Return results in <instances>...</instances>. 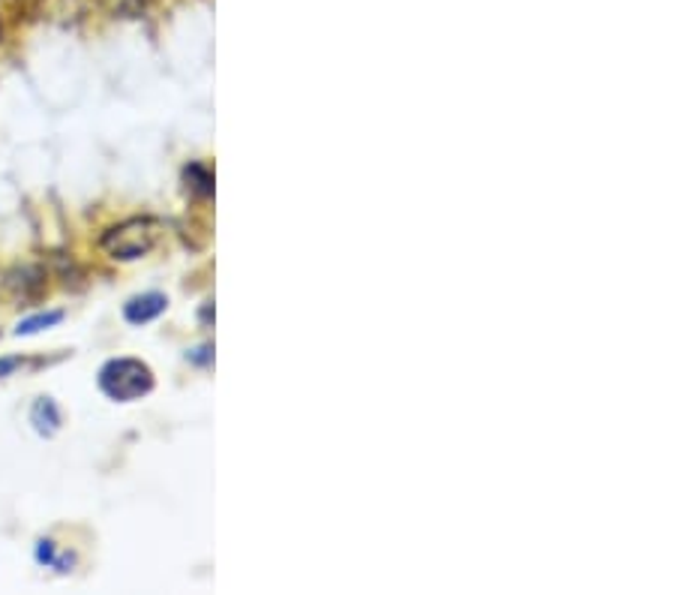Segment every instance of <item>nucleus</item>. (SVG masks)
I'll return each mask as SVG.
<instances>
[{
  "label": "nucleus",
  "mask_w": 675,
  "mask_h": 595,
  "mask_svg": "<svg viewBox=\"0 0 675 595\" xmlns=\"http://www.w3.org/2000/svg\"><path fill=\"white\" fill-rule=\"evenodd\" d=\"M168 308V298L159 295V292H145V295L129 298L124 304V316L133 325H145V322H154L157 316H163Z\"/></svg>",
  "instance_id": "4"
},
{
  "label": "nucleus",
  "mask_w": 675,
  "mask_h": 595,
  "mask_svg": "<svg viewBox=\"0 0 675 595\" xmlns=\"http://www.w3.org/2000/svg\"><path fill=\"white\" fill-rule=\"evenodd\" d=\"M186 178V187L193 189L196 196H214V175L205 169V166H198V163H193L189 169L184 172Z\"/></svg>",
  "instance_id": "6"
},
{
  "label": "nucleus",
  "mask_w": 675,
  "mask_h": 595,
  "mask_svg": "<svg viewBox=\"0 0 675 595\" xmlns=\"http://www.w3.org/2000/svg\"><path fill=\"white\" fill-rule=\"evenodd\" d=\"M3 289L10 292L12 301L19 304H30L46 292V271L37 269V265H25V269H16L10 274H3Z\"/></svg>",
  "instance_id": "3"
},
{
  "label": "nucleus",
  "mask_w": 675,
  "mask_h": 595,
  "mask_svg": "<svg viewBox=\"0 0 675 595\" xmlns=\"http://www.w3.org/2000/svg\"><path fill=\"white\" fill-rule=\"evenodd\" d=\"M60 319H63V313H60V310H49V313H37V316H30V319H25V322H19V328H16V334H19V338H28V334H37V331H42V328L58 325Z\"/></svg>",
  "instance_id": "7"
},
{
  "label": "nucleus",
  "mask_w": 675,
  "mask_h": 595,
  "mask_svg": "<svg viewBox=\"0 0 675 595\" xmlns=\"http://www.w3.org/2000/svg\"><path fill=\"white\" fill-rule=\"evenodd\" d=\"M99 388L118 403H133L154 391V370L136 358H111L99 370Z\"/></svg>",
  "instance_id": "2"
},
{
  "label": "nucleus",
  "mask_w": 675,
  "mask_h": 595,
  "mask_svg": "<svg viewBox=\"0 0 675 595\" xmlns=\"http://www.w3.org/2000/svg\"><path fill=\"white\" fill-rule=\"evenodd\" d=\"M16 368H21V358H0V379L10 377Z\"/></svg>",
  "instance_id": "9"
},
{
  "label": "nucleus",
  "mask_w": 675,
  "mask_h": 595,
  "mask_svg": "<svg viewBox=\"0 0 675 595\" xmlns=\"http://www.w3.org/2000/svg\"><path fill=\"white\" fill-rule=\"evenodd\" d=\"M159 235H163V226L157 220L133 217L108 228L99 241V247L106 250V256L115 259V262H136L157 247Z\"/></svg>",
  "instance_id": "1"
},
{
  "label": "nucleus",
  "mask_w": 675,
  "mask_h": 595,
  "mask_svg": "<svg viewBox=\"0 0 675 595\" xmlns=\"http://www.w3.org/2000/svg\"><path fill=\"white\" fill-rule=\"evenodd\" d=\"M37 559H40V563H55V542H49V538L40 542V547H37Z\"/></svg>",
  "instance_id": "8"
},
{
  "label": "nucleus",
  "mask_w": 675,
  "mask_h": 595,
  "mask_svg": "<svg viewBox=\"0 0 675 595\" xmlns=\"http://www.w3.org/2000/svg\"><path fill=\"white\" fill-rule=\"evenodd\" d=\"M0 289H3V274H0Z\"/></svg>",
  "instance_id": "10"
},
{
  "label": "nucleus",
  "mask_w": 675,
  "mask_h": 595,
  "mask_svg": "<svg viewBox=\"0 0 675 595\" xmlns=\"http://www.w3.org/2000/svg\"><path fill=\"white\" fill-rule=\"evenodd\" d=\"M0 37H3V28H0Z\"/></svg>",
  "instance_id": "11"
},
{
  "label": "nucleus",
  "mask_w": 675,
  "mask_h": 595,
  "mask_svg": "<svg viewBox=\"0 0 675 595\" xmlns=\"http://www.w3.org/2000/svg\"><path fill=\"white\" fill-rule=\"evenodd\" d=\"M30 425L37 427V433H42V437H55V433H58L60 412L51 397H40V400L33 403V409H30Z\"/></svg>",
  "instance_id": "5"
}]
</instances>
